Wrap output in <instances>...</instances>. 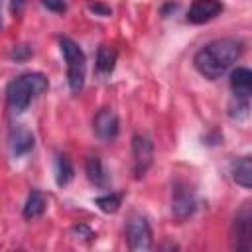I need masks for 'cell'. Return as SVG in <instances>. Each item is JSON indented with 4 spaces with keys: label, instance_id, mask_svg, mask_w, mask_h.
<instances>
[{
    "label": "cell",
    "instance_id": "obj_1",
    "mask_svg": "<svg viewBox=\"0 0 252 252\" xmlns=\"http://www.w3.org/2000/svg\"><path fill=\"white\" fill-rule=\"evenodd\" d=\"M242 51H244V43L240 39H232V37L215 39V41H209L207 45H203L195 53L193 65L199 71V75L215 81V79L222 77L240 59Z\"/></svg>",
    "mask_w": 252,
    "mask_h": 252
},
{
    "label": "cell",
    "instance_id": "obj_2",
    "mask_svg": "<svg viewBox=\"0 0 252 252\" xmlns=\"http://www.w3.org/2000/svg\"><path fill=\"white\" fill-rule=\"evenodd\" d=\"M47 91V79L41 73H24L12 79L6 87V102L12 112H22L30 106V102Z\"/></svg>",
    "mask_w": 252,
    "mask_h": 252
},
{
    "label": "cell",
    "instance_id": "obj_3",
    "mask_svg": "<svg viewBox=\"0 0 252 252\" xmlns=\"http://www.w3.org/2000/svg\"><path fill=\"white\" fill-rule=\"evenodd\" d=\"M61 53L67 61V83L71 93H81L85 87V75H87V57L83 49L71 39V37H61L59 39Z\"/></svg>",
    "mask_w": 252,
    "mask_h": 252
},
{
    "label": "cell",
    "instance_id": "obj_4",
    "mask_svg": "<svg viewBox=\"0 0 252 252\" xmlns=\"http://www.w3.org/2000/svg\"><path fill=\"white\" fill-rule=\"evenodd\" d=\"M230 246L234 250H250L252 248V213L250 203H244L242 209L236 213L230 228Z\"/></svg>",
    "mask_w": 252,
    "mask_h": 252
},
{
    "label": "cell",
    "instance_id": "obj_5",
    "mask_svg": "<svg viewBox=\"0 0 252 252\" xmlns=\"http://www.w3.org/2000/svg\"><path fill=\"white\" fill-rule=\"evenodd\" d=\"M126 238H128L130 250L144 252V250L152 248V230H150L146 217L130 215V219L126 222Z\"/></svg>",
    "mask_w": 252,
    "mask_h": 252
},
{
    "label": "cell",
    "instance_id": "obj_6",
    "mask_svg": "<svg viewBox=\"0 0 252 252\" xmlns=\"http://www.w3.org/2000/svg\"><path fill=\"white\" fill-rule=\"evenodd\" d=\"M197 209V197H195V191L189 187V183L177 179L173 183V189H171V211L177 219H187L193 215V211Z\"/></svg>",
    "mask_w": 252,
    "mask_h": 252
},
{
    "label": "cell",
    "instance_id": "obj_7",
    "mask_svg": "<svg viewBox=\"0 0 252 252\" xmlns=\"http://www.w3.org/2000/svg\"><path fill=\"white\" fill-rule=\"evenodd\" d=\"M132 156H134V173L136 177H142L154 161V146L150 138L136 134L132 138Z\"/></svg>",
    "mask_w": 252,
    "mask_h": 252
},
{
    "label": "cell",
    "instance_id": "obj_8",
    "mask_svg": "<svg viewBox=\"0 0 252 252\" xmlns=\"http://www.w3.org/2000/svg\"><path fill=\"white\" fill-rule=\"evenodd\" d=\"M222 12L220 0H193V4L187 10V22L189 24H205L217 18Z\"/></svg>",
    "mask_w": 252,
    "mask_h": 252
},
{
    "label": "cell",
    "instance_id": "obj_9",
    "mask_svg": "<svg viewBox=\"0 0 252 252\" xmlns=\"http://www.w3.org/2000/svg\"><path fill=\"white\" fill-rule=\"evenodd\" d=\"M93 132L100 140H112L118 136V116L110 108H102L96 112L93 120Z\"/></svg>",
    "mask_w": 252,
    "mask_h": 252
},
{
    "label": "cell",
    "instance_id": "obj_10",
    "mask_svg": "<svg viewBox=\"0 0 252 252\" xmlns=\"http://www.w3.org/2000/svg\"><path fill=\"white\" fill-rule=\"evenodd\" d=\"M8 142H10V152H12L14 158L26 156L28 152L33 150V144H35V142H33V134H32L26 126H22V124H16V126L10 130Z\"/></svg>",
    "mask_w": 252,
    "mask_h": 252
},
{
    "label": "cell",
    "instance_id": "obj_11",
    "mask_svg": "<svg viewBox=\"0 0 252 252\" xmlns=\"http://www.w3.org/2000/svg\"><path fill=\"white\" fill-rule=\"evenodd\" d=\"M230 91L232 96H246L252 94V73L246 67H236L230 73Z\"/></svg>",
    "mask_w": 252,
    "mask_h": 252
},
{
    "label": "cell",
    "instance_id": "obj_12",
    "mask_svg": "<svg viewBox=\"0 0 252 252\" xmlns=\"http://www.w3.org/2000/svg\"><path fill=\"white\" fill-rule=\"evenodd\" d=\"M85 171H87V179L93 185H96V187H106L108 185V173H106L104 163L98 156H89L87 158Z\"/></svg>",
    "mask_w": 252,
    "mask_h": 252
},
{
    "label": "cell",
    "instance_id": "obj_13",
    "mask_svg": "<svg viewBox=\"0 0 252 252\" xmlns=\"http://www.w3.org/2000/svg\"><path fill=\"white\" fill-rule=\"evenodd\" d=\"M230 173H232V179L240 187L250 189V185H252V159H250V156H242L240 159L232 161Z\"/></svg>",
    "mask_w": 252,
    "mask_h": 252
},
{
    "label": "cell",
    "instance_id": "obj_14",
    "mask_svg": "<svg viewBox=\"0 0 252 252\" xmlns=\"http://www.w3.org/2000/svg\"><path fill=\"white\" fill-rule=\"evenodd\" d=\"M45 207H47V201L43 197V193H39L37 189L30 191L28 199H26V205H24V217L28 220H33L37 217H41L45 213Z\"/></svg>",
    "mask_w": 252,
    "mask_h": 252
},
{
    "label": "cell",
    "instance_id": "obj_15",
    "mask_svg": "<svg viewBox=\"0 0 252 252\" xmlns=\"http://www.w3.org/2000/svg\"><path fill=\"white\" fill-rule=\"evenodd\" d=\"M116 63V49L108 45H100L96 51V71L100 75H110Z\"/></svg>",
    "mask_w": 252,
    "mask_h": 252
},
{
    "label": "cell",
    "instance_id": "obj_16",
    "mask_svg": "<svg viewBox=\"0 0 252 252\" xmlns=\"http://www.w3.org/2000/svg\"><path fill=\"white\" fill-rule=\"evenodd\" d=\"M71 179H73V163L65 154H59L55 159V181L59 187H63Z\"/></svg>",
    "mask_w": 252,
    "mask_h": 252
},
{
    "label": "cell",
    "instance_id": "obj_17",
    "mask_svg": "<svg viewBox=\"0 0 252 252\" xmlns=\"http://www.w3.org/2000/svg\"><path fill=\"white\" fill-rule=\"evenodd\" d=\"M248 114H250V98H246V96H232V100L228 104V116L232 120L240 122V120L248 118Z\"/></svg>",
    "mask_w": 252,
    "mask_h": 252
},
{
    "label": "cell",
    "instance_id": "obj_18",
    "mask_svg": "<svg viewBox=\"0 0 252 252\" xmlns=\"http://www.w3.org/2000/svg\"><path fill=\"white\" fill-rule=\"evenodd\" d=\"M94 205L100 211H104V213H116L120 209V205H122V195H118V193H106L102 197H96L94 199Z\"/></svg>",
    "mask_w": 252,
    "mask_h": 252
},
{
    "label": "cell",
    "instance_id": "obj_19",
    "mask_svg": "<svg viewBox=\"0 0 252 252\" xmlns=\"http://www.w3.org/2000/svg\"><path fill=\"white\" fill-rule=\"evenodd\" d=\"M41 4L51 12H63L65 10V0H41Z\"/></svg>",
    "mask_w": 252,
    "mask_h": 252
},
{
    "label": "cell",
    "instance_id": "obj_20",
    "mask_svg": "<svg viewBox=\"0 0 252 252\" xmlns=\"http://www.w3.org/2000/svg\"><path fill=\"white\" fill-rule=\"evenodd\" d=\"M89 10H91V12H94V14H100V16H110V14H112V10H110L108 6H104V4H98V2H94V4H89Z\"/></svg>",
    "mask_w": 252,
    "mask_h": 252
},
{
    "label": "cell",
    "instance_id": "obj_21",
    "mask_svg": "<svg viewBox=\"0 0 252 252\" xmlns=\"http://www.w3.org/2000/svg\"><path fill=\"white\" fill-rule=\"evenodd\" d=\"M32 51H30V47H16L14 51H12V57L14 59H24V57H28Z\"/></svg>",
    "mask_w": 252,
    "mask_h": 252
},
{
    "label": "cell",
    "instance_id": "obj_22",
    "mask_svg": "<svg viewBox=\"0 0 252 252\" xmlns=\"http://www.w3.org/2000/svg\"><path fill=\"white\" fill-rule=\"evenodd\" d=\"M22 6H24V0H12V10H16V12H18Z\"/></svg>",
    "mask_w": 252,
    "mask_h": 252
},
{
    "label": "cell",
    "instance_id": "obj_23",
    "mask_svg": "<svg viewBox=\"0 0 252 252\" xmlns=\"http://www.w3.org/2000/svg\"><path fill=\"white\" fill-rule=\"evenodd\" d=\"M0 26H2V20H0Z\"/></svg>",
    "mask_w": 252,
    "mask_h": 252
}]
</instances>
